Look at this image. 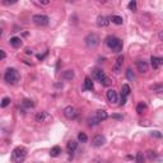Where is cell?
<instances>
[{"instance_id":"19","label":"cell","mask_w":163,"mask_h":163,"mask_svg":"<svg viewBox=\"0 0 163 163\" xmlns=\"http://www.w3.org/2000/svg\"><path fill=\"white\" fill-rule=\"evenodd\" d=\"M84 88L87 91H92L93 89V82L89 76H85V79H84Z\"/></svg>"},{"instance_id":"34","label":"cell","mask_w":163,"mask_h":163,"mask_svg":"<svg viewBox=\"0 0 163 163\" xmlns=\"http://www.w3.org/2000/svg\"><path fill=\"white\" fill-rule=\"evenodd\" d=\"M0 54H1V60H4L6 58V54H5V51H4V50H0Z\"/></svg>"},{"instance_id":"37","label":"cell","mask_w":163,"mask_h":163,"mask_svg":"<svg viewBox=\"0 0 163 163\" xmlns=\"http://www.w3.org/2000/svg\"><path fill=\"white\" fill-rule=\"evenodd\" d=\"M159 40H161V41H163V30L159 32Z\"/></svg>"},{"instance_id":"8","label":"cell","mask_w":163,"mask_h":163,"mask_svg":"<svg viewBox=\"0 0 163 163\" xmlns=\"http://www.w3.org/2000/svg\"><path fill=\"white\" fill-rule=\"evenodd\" d=\"M106 96H107V100L111 105H116L117 102H119V96H117V92L115 89H110V91H107Z\"/></svg>"},{"instance_id":"33","label":"cell","mask_w":163,"mask_h":163,"mask_svg":"<svg viewBox=\"0 0 163 163\" xmlns=\"http://www.w3.org/2000/svg\"><path fill=\"white\" fill-rule=\"evenodd\" d=\"M156 157H157L156 152H152V150H149V152H148V158H149V159L152 161V159H154V158H156Z\"/></svg>"},{"instance_id":"15","label":"cell","mask_w":163,"mask_h":163,"mask_svg":"<svg viewBox=\"0 0 163 163\" xmlns=\"http://www.w3.org/2000/svg\"><path fill=\"white\" fill-rule=\"evenodd\" d=\"M93 75H94V78L98 79L100 82H102V80L106 78V74L103 73V70H101V69H94V71H93Z\"/></svg>"},{"instance_id":"7","label":"cell","mask_w":163,"mask_h":163,"mask_svg":"<svg viewBox=\"0 0 163 163\" xmlns=\"http://www.w3.org/2000/svg\"><path fill=\"white\" fill-rule=\"evenodd\" d=\"M64 116L66 117L68 120H74V119H76V116H78V112H76V110L73 107V106H68V107L64 108Z\"/></svg>"},{"instance_id":"3","label":"cell","mask_w":163,"mask_h":163,"mask_svg":"<svg viewBox=\"0 0 163 163\" xmlns=\"http://www.w3.org/2000/svg\"><path fill=\"white\" fill-rule=\"evenodd\" d=\"M106 43H107V46L115 52H120L122 50V41L120 38L115 37V36H108V37L106 38Z\"/></svg>"},{"instance_id":"6","label":"cell","mask_w":163,"mask_h":163,"mask_svg":"<svg viewBox=\"0 0 163 163\" xmlns=\"http://www.w3.org/2000/svg\"><path fill=\"white\" fill-rule=\"evenodd\" d=\"M35 24H37V26H41V27H45L48 24V17L46 15H42V14H36L33 15V18H32Z\"/></svg>"},{"instance_id":"24","label":"cell","mask_w":163,"mask_h":163,"mask_svg":"<svg viewBox=\"0 0 163 163\" xmlns=\"http://www.w3.org/2000/svg\"><path fill=\"white\" fill-rule=\"evenodd\" d=\"M110 19L112 20V23L119 24V26H120V24H122V22H124V19H122L121 17H119V15H112V17L110 18Z\"/></svg>"},{"instance_id":"11","label":"cell","mask_w":163,"mask_h":163,"mask_svg":"<svg viewBox=\"0 0 163 163\" xmlns=\"http://www.w3.org/2000/svg\"><path fill=\"white\" fill-rule=\"evenodd\" d=\"M136 68H138V70H139L140 73H146V71H148V69H149V65H148V63H146L145 60H138L136 61Z\"/></svg>"},{"instance_id":"18","label":"cell","mask_w":163,"mask_h":163,"mask_svg":"<svg viewBox=\"0 0 163 163\" xmlns=\"http://www.w3.org/2000/svg\"><path fill=\"white\" fill-rule=\"evenodd\" d=\"M60 153H61V148H60L59 145L52 146L51 150H50V156H51V157H59Z\"/></svg>"},{"instance_id":"2","label":"cell","mask_w":163,"mask_h":163,"mask_svg":"<svg viewBox=\"0 0 163 163\" xmlns=\"http://www.w3.org/2000/svg\"><path fill=\"white\" fill-rule=\"evenodd\" d=\"M4 79H5V82L9 84H17L20 79V74L17 69L9 68V69H6L5 74H4Z\"/></svg>"},{"instance_id":"16","label":"cell","mask_w":163,"mask_h":163,"mask_svg":"<svg viewBox=\"0 0 163 163\" xmlns=\"http://www.w3.org/2000/svg\"><path fill=\"white\" fill-rule=\"evenodd\" d=\"M96 116H97V119H98L100 121H105V120L108 117L107 112H106L105 110H98V111L96 112Z\"/></svg>"},{"instance_id":"4","label":"cell","mask_w":163,"mask_h":163,"mask_svg":"<svg viewBox=\"0 0 163 163\" xmlns=\"http://www.w3.org/2000/svg\"><path fill=\"white\" fill-rule=\"evenodd\" d=\"M85 43H87L88 47H96L97 45L100 43V37L96 33H89L87 37H85Z\"/></svg>"},{"instance_id":"9","label":"cell","mask_w":163,"mask_h":163,"mask_svg":"<svg viewBox=\"0 0 163 163\" xmlns=\"http://www.w3.org/2000/svg\"><path fill=\"white\" fill-rule=\"evenodd\" d=\"M122 64H124V56H119V58L116 59L115 64H113V66H112V70L115 71L116 74H119V73L121 71V69H122Z\"/></svg>"},{"instance_id":"1","label":"cell","mask_w":163,"mask_h":163,"mask_svg":"<svg viewBox=\"0 0 163 163\" xmlns=\"http://www.w3.org/2000/svg\"><path fill=\"white\" fill-rule=\"evenodd\" d=\"M27 158V149L24 146H17L12 152V161L13 163H23Z\"/></svg>"},{"instance_id":"26","label":"cell","mask_w":163,"mask_h":163,"mask_svg":"<svg viewBox=\"0 0 163 163\" xmlns=\"http://www.w3.org/2000/svg\"><path fill=\"white\" fill-rule=\"evenodd\" d=\"M78 140H79L80 143H87L88 136L85 135V133H79V134H78Z\"/></svg>"},{"instance_id":"23","label":"cell","mask_w":163,"mask_h":163,"mask_svg":"<svg viewBox=\"0 0 163 163\" xmlns=\"http://www.w3.org/2000/svg\"><path fill=\"white\" fill-rule=\"evenodd\" d=\"M63 78L66 79V80L73 79V78H74V71H73V70H66V71H65L64 74H63Z\"/></svg>"},{"instance_id":"13","label":"cell","mask_w":163,"mask_h":163,"mask_svg":"<svg viewBox=\"0 0 163 163\" xmlns=\"http://www.w3.org/2000/svg\"><path fill=\"white\" fill-rule=\"evenodd\" d=\"M110 22H111V19L105 17V15H100L98 18H97V24H98V27H107Z\"/></svg>"},{"instance_id":"31","label":"cell","mask_w":163,"mask_h":163,"mask_svg":"<svg viewBox=\"0 0 163 163\" xmlns=\"http://www.w3.org/2000/svg\"><path fill=\"white\" fill-rule=\"evenodd\" d=\"M9 103H10V98H9V97H4V98L1 100V107L3 108L6 107V106L9 105Z\"/></svg>"},{"instance_id":"35","label":"cell","mask_w":163,"mask_h":163,"mask_svg":"<svg viewBox=\"0 0 163 163\" xmlns=\"http://www.w3.org/2000/svg\"><path fill=\"white\" fill-rule=\"evenodd\" d=\"M152 135H154V136H158V138H161V136H162V135H161V134L158 133V131H154V133H152Z\"/></svg>"},{"instance_id":"12","label":"cell","mask_w":163,"mask_h":163,"mask_svg":"<svg viewBox=\"0 0 163 163\" xmlns=\"http://www.w3.org/2000/svg\"><path fill=\"white\" fill-rule=\"evenodd\" d=\"M150 63H152V66L154 69H158L159 66L163 65V58H158V56H152L150 58Z\"/></svg>"},{"instance_id":"28","label":"cell","mask_w":163,"mask_h":163,"mask_svg":"<svg viewBox=\"0 0 163 163\" xmlns=\"http://www.w3.org/2000/svg\"><path fill=\"white\" fill-rule=\"evenodd\" d=\"M152 91H156L158 93H162L163 92V84H157V85H153V87H150Z\"/></svg>"},{"instance_id":"20","label":"cell","mask_w":163,"mask_h":163,"mask_svg":"<svg viewBox=\"0 0 163 163\" xmlns=\"http://www.w3.org/2000/svg\"><path fill=\"white\" fill-rule=\"evenodd\" d=\"M130 94V87L128 84H124L121 88V97H124V98H126Z\"/></svg>"},{"instance_id":"25","label":"cell","mask_w":163,"mask_h":163,"mask_svg":"<svg viewBox=\"0 0 163 163\" xmlns=\"http://www.w3.org/2000/svg\"><path fill=\"white\" fill-rule=\"evenodd\" d=\"M126 78H128L129 80H135V75H134V73H133V70H131V69H128V70H126Z\"/></svg>"},{"instance_id":"22","label":"cell","mask_w":163,"mask_h":163,"mask_svg":"<svg viewBox=\"0 0 163 163\" xmlns=\"http://www.w3.org/2000/svg\"><path fill=\"white\" fill-rule=\"evenodd\" d=\"M100 120L97 119V116H94V117H89L88 119V125L89 126H96V125H100Z\"/></svg>"},{"instance_id":"10","label":"cell","mask_w":163,"mask_h":163,"mask_svg":"<svg viewBox=\"0 0 163 163\" xmlns=\"http://www.w3.org/2000/svg\"><path fill=\"white\" fill-rule=\"evenodd\" d=\"M106 143V138L103 136V135H96L94 138L92 139V145L93 146H102Z\"/></svg>"},{"instance_id":"29","label":"cell","mask_w":163,"mask_h":163,"mask_svg":"<svg viewBox=\"0 0 163 163\" xmlns=\"http://www.w3.org/2000/svg\"><path fill=\"white\" fill-rule=\"evenodd\" d=\"M135 162H136V163H144V157H143V153H141V152H138V153H136Z\"/></svg>"},{"instance_id":"14","label":"cell","mask_w":163,"mask_h":163,"mask_svg":"<svg viewBox=\"0 0 163 163\" xmlns=\"http://www.w3.org/2000/svg\"><path fill=\"white\" fill-rule=\"evenodd\" d=\"M76 145H78V143H76L75 140H69L68 144H66V152L69 154H73L74 150L76 149Z\"/></svg>"},{"instance_id":"32","label":"cell","mask_w":163,"mask_h":163,"mask_svg":"<svg viewBox=\"0 0 163 163\" xmlns=\"http://www.w3.org/2000/svg\"><path fill=\"white\" fill-rule=\"evenodd\" d=\"M128 6H129V9H130V10L136 12V1H130Z\"/></svg>"},{"instance_id":"27","label":"cell","mask_w":163,"mask_h":163,"mask_svg":"<svg viewBox=\"0 0 163 163\" xmlns=\"http://www.w3.org/2000/svg\"><path fill=\"white\" fill-rule=\"evenodd\" d=\"M146 108V105L144 103V102H140L139 105H138V107H136V112L138 113H143V111Z\"/></svg>"},{"instance_id":"21","label":"cell","mask_w":163,"mask_h":163,"mask_svg":"<svg viewBox=\"0 0 163 163\" xmlns=\"http://www.w3.org/2000/svg\"><path fill=\"white\" fill-rule=\"evenodd\" d=\"M22 106H23V107H26V108H33L35 103H33V101H31V100H23L22 101Z\"/></svg>"},{"instance_id":"30","label":"cell","mask_w":163,"mask_h":163,"mask_svg":"<svg viewBox=\"0 0 163 163\" xmlns=\"http://www.w3.org/2000/svg\"><path fill=\"white\" fill-rule=\"evenodd\" d=\"M101 84H102V85H105V87H110V85L112 84V82H111V79H110L108 76H106V78L101 82Z\"/></svg>"},{"instance_id":"5","label":"cell","mask_w":163,"mask_h":163,"mask_svg":"<svg viewBox=\"0 0 163 163\" xmlns=\"http://www.w3.org/2000/svg\"><path fill=\"white\" fill-rule=\"evenodd\" d=\"M35 120L37 121V122H48V121H51L52 120V117H51V115L48 112H46V111H41V112H37L36 113V116H35Z\"/></svg>"},{"instance_id":"17","label":"cell","mask_w":163,"mask_h":163,"mask_svg":"<svg viewBox=\"0 0 163 163\" xmlns=\"http://www.w3.org/2000/svg\"><path fill=\"white\" fill-rule=\"evenodd\" d=\"M9 43L12 45L13 47H20V45H22V40H20L19 37H12L10 40H9Z\"/></svg>"},{"instance_id":"36","label":"cell","mask_w":163,"mask_h":163,"mask_svg":"<svg viewBox=\"0 0 163 163\" xmlns=\"http://www.w3.org/2000/svg\"><path fill=\"white\" fill-rule=\"evenodd\" d=\"M112 117H113V119H117V120L122 119V116H120V115H112Z\"/></svg>"}]
</instances>
